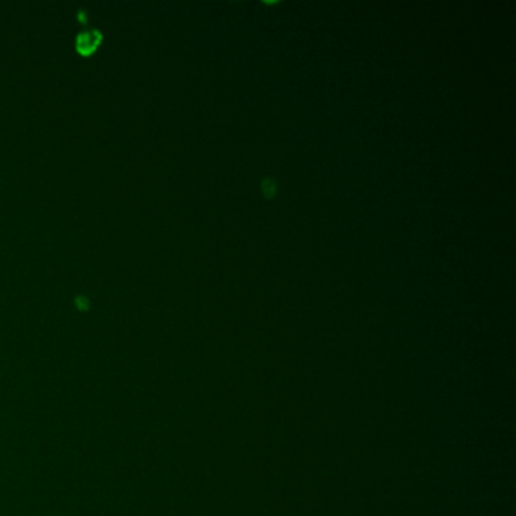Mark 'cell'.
Instances as JSON below:
<instances>
[{"instance_id": "cell-1", "label": "cell", "mask_w": 516, "mask_h": 516, "mask_svg": "<svg viewBox=\"0 0 516 516\" xmlns=\"http://www.w3.org/2000/svg\"><path fill=\"white\" fill-rule=\"evenodd\" d=\"M102 35L96 29H86L76 38V49L82 55H91L99 47Z\"/></svg>"}]
</instances>
